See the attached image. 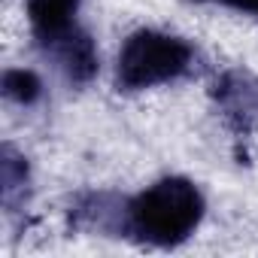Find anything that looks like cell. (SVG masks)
Masks as SVG:
<instances>
[{"label": "cell", "mask_w": 258, "mask_h": 258, "mask_svg": "<svg viewBox=\"0 0 258 258\" xmlns=\"http://www.w3.org/2000/svg\"><path fill=\"white\" fill-rule=\"evenodd\" d=\"M204 216V198L188 179H161L127 204V228L152 246L182 243Z\"/></svg>", "instance_id": "cell-1"}, {"label": "cell", "mask_w": 258, "mask_h": 258, "mask_svg": "<svg viewBox=\"0 0 258 258\" xmlns=\"http://www.w3.org/2000/svg\"><path fill=\"white\" fill-rule=\"evenodd\" d=\"M76 7L79 0H28V16L37 40L58 49L61 43L79 37L82 31L76 28Z\"/></svg>", "instance_id": "cell-3"}, {"label": "cell", "mask_w": 258, "mask_h": 258, "mask_svg": "<svg viewBox=\"0 0 258 258\" xmlns=\"http://www.w3.org/2000/svg\"><path fill=\"white\" fill-rule=\"evenodd\" d=\"M4 94L16 103H34L40 97V79L31 70H10L4 76Z\"/></svg>", "instance_id": "cell-5"}, {"label": "cell", "mask_w": 258, "mask_h": 258, "mask_svg": "<svg viewBox=\"0 0 258 258\" xmlns=\"http://www.w3.org/2000/svg\"><path fill=\"white\" fill-rule=\"evenodd\" d=\"M222 103L228 109V115H258V85H249L243 76H228L219 88Z\"/></svg>", "instance_id": "cell-4"}, {"label": "cell", "mask_w": 258, "mask_h": 258, "mask_svg": "<svg viewBox=\"0 0 258 258\" xmlns=\"http://www.w3.org/2000/svg\"><path fill=\"white\" fill-rule=\"evenodd\" d=\"M191 67V46L158 31H137L118 55V85L127 91L152 88L182 76Z\"/></svg>", "instance_id": "cell-2"}, {"label": "cell", "mask_w": 258, "mask_h": 258, "mask_svg": "<svg viewBox=\"0 0 258 258\" xmlns=\"http://www.w3.org/2000/svg\"><path fill=\"white\" fill-rule=\"evenodd\" d=\"M219 4H228V7L246 10V13H258V0H219Z\"/></svg>", "instance_id": "cell-6"}]
</instances>
